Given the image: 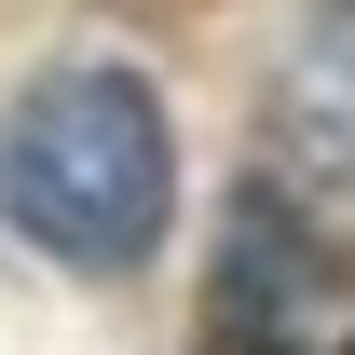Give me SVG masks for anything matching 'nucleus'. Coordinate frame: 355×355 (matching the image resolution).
<instances>
[{"label":"nucleus","instance_id":"f257e3e1","mask_svg":"<svg viewBox=\"0 0 355 355\" xmlns=\"http://www.w3.org/2000/svg\"><path fill=\"white\" fill-rule=\"evenodd\" d=\"M0 205L14 232L69 273H137L164 246L178 219V123L164 96L110 69V55H69L42 83L14 96V123H0Z\"/></svg>","mask_w":355,"mask_h":355},{"label":"nucleus","instance_id":"f03ea898","mask_svg":"<svg viewBox=\"0 0 355 355\" xmlns=\"http://www.w3.org/2000/svg\"><path fill=\"white\" fill-rule=\"evenodd\" d=\"M219 246H232V260H219V328H232V342H260V355H301L314 301H328V246H314L273 191H246V205H232Z\"/></svg>","mask_w":355,"mask_h":355},{"label":"nucleus","instance_id":"7ed1b4c3","mask_svg":"<svg viewBox=\"0 0 355 355\" xmlns=\"http://www.w3.org/2000/svg\"><path fill=\"white\" fill-rule=\"evenodd\" d=\"M273 123L314 178L355 191V0H301L287 28V69H273Z\"/></svg>","mask_w":355,"mask_h":355},{"label":"nucleus","instance_id":"20e7f679","mask_svg":"<svg viewBox=\"0 0 355 355\" xmlns=\"http://www.w3.org/2000/svg\"><path fill=\"white\" fill-rule=\"evenodd\" d=\"M342 355H355V342H342Z\"/></svg>","mask_w":355,"mask_h":355}]
</instances>
